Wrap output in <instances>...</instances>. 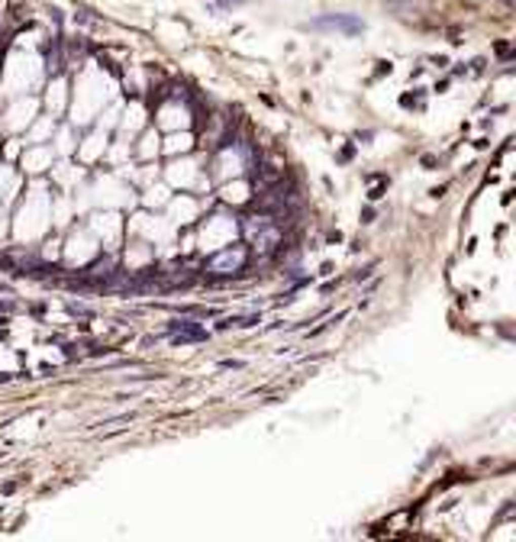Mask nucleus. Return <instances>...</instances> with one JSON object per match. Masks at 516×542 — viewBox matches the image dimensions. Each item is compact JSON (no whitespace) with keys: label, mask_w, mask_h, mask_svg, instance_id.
I'll return each mask as SVG.
<instances>
[{"label":"nucleus","mask_w":516,"mask_h":542,"mask_svg":"<svg viewBox=\"0 0 516 542\" xmlns=\"http://www.w3.org/2000/svg\"><path fill=\"white\" fill-rule=\"evenodd\" d=\"M310 29H336V32H342V36H358V32H365V23L355 20V16H348V13H329V16H323V20H313Z\"/></svg>","instance_id":"nucleus-1"},{"label":"nucleus","mask_w":516,"mask_h":542,"mask_svg":"<svg viewBox=\"0 0 516 542\" xmlns=\"http://www.w3.org/2000/svg\"><path fill=\"white\" fill-rule=\"evenodd\" d=\"M255 323H258V313H242V317H229V320H223L220 326H223V329H229V326L246 329V326H255Z\"/></svg>","instance_id":"nucleus-2"}]
</instances>
